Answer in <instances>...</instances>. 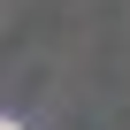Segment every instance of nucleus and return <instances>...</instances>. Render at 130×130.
I'll use <instances>...</instances> for the list:
<instances>
[{"instance_id": "obj_1", "label": "nucleus", "mask_w": 130, "mask_h": 130, "mask_svg": "<svg viewBox=\"0 0 130 130\" xmlns=\"http://www.w3.org/2000/svg\"><path fill=\"white\" fill-rule=\"evenodd\" d=\"M8 130H23V122H8Z\"/></svg>"}]
</instances>
